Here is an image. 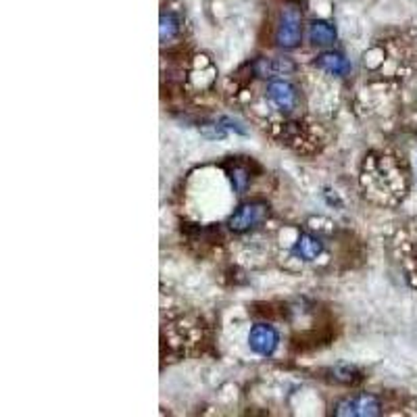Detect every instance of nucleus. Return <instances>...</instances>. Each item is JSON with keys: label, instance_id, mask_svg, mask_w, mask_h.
Segmentation results:
<instances>
[{"label": "nucleus", "instance_id": "20e7f679", "mask_svg": "<svg viewBox=\"0 0 417 417\" xmlns=\"http://www.w3.org/2000/svg\"><path fill=\"white\" fill-rule=\"evenodd\" d=\"M269 205L265 200H249L240 205L227 220V227L234 234H249L265 225L269 220Z\"/></svg>", "mask_w": 417, "mask_h": 417}, {"label": "nucleus", "instance_id": "39448f33", "mask_svg": "<svg viewBox=\"0 0 417 417\" xmlns=\"http://www.w3.org/2000/svg\"><path fill=\"white\" fill-rule=\"evenodd\" d=\"M303 40V15L297 6H286L282 11L276 28V44L279 48H297Z\"/></svg>", "mask_w": 417, "mask_h": 417}, {"label": "nucleus", "instance_id": "f03ea898", "mask_svg": "<svg viewBox=\"0 0 417 417\" xmlns=\"http://www.w3.org/2000/svg\"><path fill=\"white\" fill-rule=\"evenodd\" d=\"M265 103L267 109L284 115V119H294L301 111V92L292 82L286 80H269L265 88Z\"/></svg>", "mask_w": 417, "mask_h": 417}, {"label": "nucleus", "instance_id": "9b49d317", "mask_svg": "<svg viewBox=\"0 0 417 417\" xmlns=\"http://www.w3.org/2000/svg\"><path fill=\"white\" fill-rule=\"evenodd\" d=\"M230 182H232V188L236 195H244V190L249 188L250 175L249 169L242 165H234L230 169Z\"/></svg>", "mask_w": 417, "mask_h": 417}, {"label": "nucleus", "instance_id": "423d86ee", "mask_svg": "<svg viewBox=\"0 0 417 417\" xmlns=\"http://www.w3.org/2000/svg\"><path fill=\"white\" fill-rule=\"evenodd\" d=\"M382 413V401L376 394H355L349 398H342L334 407V416L340 417H376Z\"/></svg>", "mask_w": 417, "mask_h": 417}, {"label": "nucleus", "instance_id": "1a4fd4ad", "mask_svg": "<svg viewBox=\"0 0 417 417\" xmlns=\"http://www.w3.org/2000/svg\"><path fill=\"white\" fill-rule=\"evenodd\" d=\"M336 38H338V31H336V28H334L330 21L315 19L309 26V40L315 46H330V44L336 42Z\"/></svg>", "mask_w": 417, "mask_h": 417}, {"label": "nucleus", "instance_id": "f257e3e1", "mask_svg": "<svg viewBox=\"0 0 417 417\" xmlns=\"http://www.w3.org/2000/svg\"><path fill=\"white\" fill-rule=\"evenodd\" d=\"M365 196L380 205H394L405 192V173L396 157L388 153H369L361 167Z\"/></svg>", "mask_w": 417, "mask_h": 417}, {"label": "nucleus", "instance_id": "9d476101", "mask_svg": "<svg viewBox=\"0 0 417 417\" xmlns=\"http://www.w3.org/2000/svg\"><path fill=\"white\" fill-rule=\"evenodd\" d=\"M180 19L173 15V13H163L161 15V21H159V36H161V42L167 44L171 40H175L180 36Z\"/></svg>", "mask_w": 417, "mask_h": 417}, {"label": "nucleus", "instance_id": "7ed1b4c3", "mask_svg": "<svg viewBox=\"0 0 417 417\" xmlns=\"http://www.w3.org/2000/svg\"><path fill=\"white\" fill-rule=\"evenodd\" d=\"M324 252H326L324 236H319L311 230H294V238L284 250L282 261H297L303 267L307 263H313L319 257H324Z\"/></svg>", "mask_w": 417, "mask_h": 417}, {"label": "nucleus", "instance_id": "f8f14e48", "mask_svg": "<svg viewBox=\"0 0 417 417\" xmlns=\"http://www.w3.org/2000/svg\"><path fill=\"white\" fill-rule=\"evenodd\" d=\"M332 374L334 380L336 382H342V384H357V382L363 380L361 374L355 367H351V365H338V367H334Z\"/></svg>", "mask_w": 417, "mask_h": 417}, {"label": "nucleus", "instance_id": "6e6552de", "mask_svg": "<svg viewBox=\"0 0 417 417\" xmlns=\"http://www.w3.org/2000/svg\"><path fill=\"white\" fill-rule=\"evenodd\" d=\"M315 67L336 78H344L351 73V63L338 53H321L319 56H315Z\"/></svg>", "mask_w": 417, "mask_h": 417}, {"label": "nucleus", "instance_id": "0eeeda50", "mask_svg": "<svg viewBox=\"0 0 417 417\" xmlns=\"http://www.w3.org/2000/svg\"><path fill=\"white\" fill-rule=\"evenodd\" d=\"M279 344V334L269 324H257L250 328L249 346L252 353L261 357H272Z\"/></svg>", "mask_w": 417, "mask_h": 417}]
</instances>
